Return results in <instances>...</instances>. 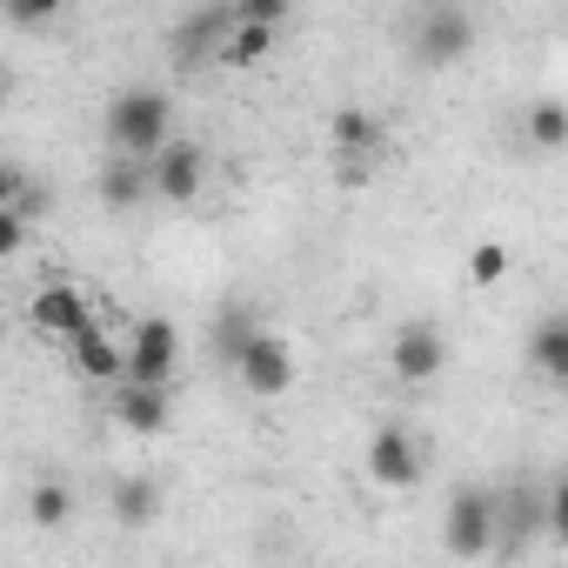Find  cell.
<instances>
[{
  "label": "cell",
  "instance_id": "obj_1",
  "mask_svg": "<svg viewBox=\"0 0 568 568\" xmlns=\"http://www.w3.org/2000/svg\"><path fill=\"white\" fill-rule=\"evenodd\" d=\"M168 141H174V101H168L161 88H121V94L108 101V148L154 161Z\"/></svg>",
  "mask_w": 568,
  "mask_h": 568
},
{
  "label": "cell",
  "instance_id": "obj_2",
  "mask_svg": "<svg viewBox=\"0 0 568 568\" xmlns=\"http://www.w3.org/2000/svg\"><path fill=\"white\" fill-rule=\"evenodd\" d=\"M442 548L462 555V561H481L501 548V495L495 488H455L448 508H442Z\"/></svg>",
  "mask_w": 568,
  "mask_h": 568
},
{
  "label": "cell",
  "instance_id": "obj_3",
  "mask_svg": "<svg viewBox=\"0 0 568 568\" xmlns=\"http://www.w3.org/2000/svg\"><path fill=\"white\" fill-rule=\"evenodd\" d=\"M475 41H481V28H475V14L462 0H428V8L408 21V54L422 68H455V61L475 54Z\"/></svg>",
  "mask_w": 568,
  "mask_h": 568
},
{
  "label": "cell",
  "instance_id": "obj_4",
  "mask_svg": "<svg viewBox=\"0 0 568 568\" xmlns=\"http://www.w3.org/2000/svg\"><path fill=\"white\" fill-rule=\"evenodd\" d=\"M101 308L88 302V288H81V281H41V288H34V302H28V328L41 335V342H74L88 322H94Z\"/></svg>",
  "mask_w": 568,
  "mask_h": 568
},
{
  "label": "cell",
  "instance_id": "obj_5",
  "mask_svg": "<svg viewBox=\"0 0 568 568\" xmlns=\"http://www.w3.org/2000/svg\"><path fill=\"white\" fill-rule=\"evenodd\" d=\"M442 368H448V335H442L435 322H402V328L388 335V375H395L402 388H428Z\"/></svg>",
  "mask_w": 568,
  "mask_h": 568
},
{
  "label": "cell",
  "instance_id": "obj_6",
  "mask_svg": "<svg viewBox=\"0 0 568 568\" xmlns=\"http://www.w3.org/2000/svg\"><path fill=\"white\" fill-rule=\"evenodd\" d=\"M362 468H368L375 488H415V481H422V442H415L402 422H382V428L368 435Z\"/></svg>",
  "mask_w": 568,
  "mask_h": 568
},
{
  "label": "cell",
  "instance_id": "obj_7",
  "mask_svg": "<svg viewBox=\"0 0 568 568\" xmlns=\"http://www.w3.org/2000/svg\"><path fill=\"white\" fill-rule=\"evenodd\" d=\"M234 382H241L254 402H281V395L295 388V348L281 342V335H267V328H261V335H254V348L241 355Z\"/></svg>",
  "mask_w": 568,
  "mask_h": 568
},
{
  "label": "cell",
  "instance_id": "obj_8",
  "mask_svg": "<svg viewBox=\"0 0 568 568\" xmlns=\"http://www.w3.org/2000/svg\"><path fill=\"white\" fill-rule=\"evenodd\" d=\"M201 194H207V154H201V141H168L154 154V201L194 207Z\"/></svg>",
  "mask_w": 568,
  "mask_h": 568
},
{
  "label": "cell",
  "instance_id": "obj_9",
  "mask_svg": "<svg viewBox=\"0 0 568 568\" xmlns=\"http://www.w3.org/2000/svg\"><path fill=\"white\" fill-rule=\"evenodd\" d=\"M174 368H181V328L168 315L134 322V335H128V375L134 382H174Z\"/></svg>",
  "mask_w": 568,
  "mask_h": 568
},
{
  "label": "cell",
  "instance_id": "obj_10",
  "mask_svg": "<svg viewBox=\"0 0 568 568\" xmlns=\"http://www.w3.org/2000/svg\"><path fill=\"white\" fill-rule=\"evenodd\" d=\"M68 362H74V375L81 382H94V388H114V382H128V342L94 315L74 342H68Z\"/></svg>",
  "mask_w": 568,
  "mask_h": 568
},
{
  "label": "cell",
  "instance_id": "obj_11",
  "mask_svg": "<svg viewBox=\"0 0 568 568\" xmlns=\"http://www.w3.org/2000/svg\"><path fill=\"white\" fill-rule=\"evenodd\" d=\"M108 415L121 422V428H134V435H161L168 422H174V388L168 382H114L108 388Z\"/></svg>",
  "mask_w": 568,
  "mask_h": 568
},
{
  "label": "cell",
  "instance_id": "obj_12",
  "mask_svg": "<svg viewBox=\"0 0 568 568\" xmlns=\"http://www.w3.org/2000/svg\"><path fill=\"white\" fill-rule=\"evenodd\" d=\"M94 187H101V201H108L114 214H128V207H141V201L154 194V161H148V154H121V148H108Z\"/></svg>",
  "mask_w": 568,
  "mask_h": 568
},
{
  "label": "cell",
  "instance_id": "obj_13",
  "mask_svg": "<svg viewBox=\"0 0 568 568\" xmlns=\"http://www.w3.org/2000/svg\"><path fill=\"white\" fill-rule=\"evenodd\" d=\"M254 335H261V315H254L247 302H227V308L214 315V335H207V342H214V362L234 375V368H241V355L254 348Z\"/></svg>",
  "mask_w": 568,
  "mask_h": 568
},
{
  "label": "cell",
  "instance_id": "obj_14",
  "mask_svg": "<svg viewBox=\"0 0 568 568\" xmlns=\"http://www.w3.org/2000/svg\"><path fill=\"white\" fill-rule=\"evenodd\" d=\"M521 141H528L535 154H568V101L535 94V101L521 108Z\"/></svg>",
  "mask_w": 568,
  "mask_h": 568
},
{
  "label": "cell",
  "instance_id": "obj_15",
  "mask_svg": "<svg viewBox=\"0 0 568 568\" xmlns=\"http://www.w3.org/2000/svg\"><path fill=\"white\" fill-rule=\"evenodd\" d=\"M528 362L548 388H568V315H541L528 335Z\"/></svg>",
  "mask_w": 568,
  "mask_h": 568
},
{
  "label": "cell",
  "instance_id": "obj_16",
  "mask_svg": "<svg viewBox=\"0 0 568 568\" xmlns=\"http://www.w3.org/2000/svg\"><path fill=\"white\" fill-rule=\"evenodd\" d=\"M328 148H335V161H375L382 154V121L362 114V108H342L328 121Z\"/></svg>",
  "mask_w": 568,
  "mask_h": 568
},
{
  "label": "cell",
  "instance_id": "obj_17",
  "mask_svg": "<svg viewBox=\"0 0 568 568\" xmlns=\"http://www.w3.org/2000/svg\"><path fill=\"white\" fill-rule=\"evenodd\" d=\"M274 41H281V28H267V21H241L234 14V28H227V41H221V68H261L267 54H274Z\"/></svg>",
  "mask_w": 568,
  "mask_h": 568
},
{
  "label": "cell",
  "instance_id": "obj_18",
  "mask_svg": "<svg viewBox=\"0 0 568 568\" xmlns=\"http://www.w3.org/2000/svg\"><path fill=\"white\" fill-rule=\"evenodd\" d=\"M154 515H161V481L121 475V481H114V521H121V528H148Z\"/></svg>",
  "mask_w": 568,
  "mask_h": 568
},
{
  "label": "cell",
  "instance_id": "obj_19",
  "mask_svg": "<svg viewBox=\"0 0 568 568\" xmlns=\"http://www.w3.org/2000/svg\"><path fill=\"white\" fill-rule=\"evenodd\" d=\"M28 515H34V528H68L74 521V488L68 481H34Z\"/></svg>",
  "mask_w": 568,
  "mask_h": 568
},
{
  "label": "cell",
  "instance_id": "obj_20",
  "mask_svg": "<svg viewBox=\"0 0 568 568\" xmlns=\"http://www.w3.org/2000/svg\"><path fill=\"white\" fill-rule=\"evenodd\" d=\"M468 281H475V288H501V281H508V247L501 241L468 247Z\"/></svg>",
  "mask_w": 568,
  "mask_h": 568
},
{
  "label": "cell",
  "instance_id": "obj_21",
  "mask_svg": "<svg viewBox=\"0 0 568 568\" xmlns=\"http://www.w3.org/2000/svg\"><path fill=\"white\" fill-rule=\"evenodd\" d=\"M61 8H68V0H8V21L14 28H48Z\"/></svg>",
  "mask_w": 568,
  "mask_h": 568
},
{
  "label": "cell",
  "instance_id": "obj_22",
  "mask_svg": "<svg viewBox=\"0 0 568 568\" xmlns=\"http://www.w3.org/2000/svg\"><path fill=\"white\" fill-rule=\"evenodd\" d=\"M288 8H295V0H234V14H241V21H267V28L288 21Z\"/></svg>",
  "mask_w": 568,
  "mask_h": 568
},
{
  "label": "cell",
  "instance_id": "obj_23",
  "mask_svg": "<svg viewBox=\"0 0 568 568\" xmlns=\"http://www.w3.org/2000/svg\"><path fill=\"white\" fill-rule=\"evenodd\" d=\"M548 535H555V541H568V475L548 488Z\"/></svg>",
  "mask_w": 568,
  "mask_h": 568
}]
</instances>
